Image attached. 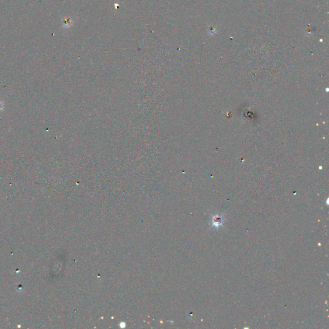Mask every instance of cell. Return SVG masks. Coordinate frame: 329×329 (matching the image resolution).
<instances>
[{
    "instance_id": "obj_1",
    "label": "cell",
    "mask_w": 329,
    "mask_h": 329,
    "mask_svg": "<svg viewBox=\"0 0 329 329\" xmlns=\"http://www.w3.org/2000/svg\"><path fill=\"white\" fill-rule=\"evenodd\" d=\"M223 222H224V219L223 218V216L216 215L215 216L212 217V225L215 228L220 227L221 226L223 225Z\"/></svg>"
}]
</instances>
